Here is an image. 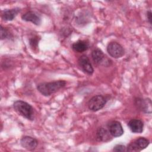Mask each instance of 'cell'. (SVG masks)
<instances>
[{
	"instance_id": "ba28073f",
	"label": "cell",
	"mask_w": 152,
	"mask_h": 152,
	"mask_svg": "<svg viewBox=\"0 0 152 152\" xmlns=\"http://www.w3.org/2000/svg\"><path fill=\"white\" fill-rule=\"evenodd\" d=\"M21 145L28 151H33L37 146V140L30 136H24L20 140Z\"/></svg>"
},
{
	"instance_id": "277c9868",
	"label": "cell",
	"mask_w": 152,
	"mask_h": 152,
	"mask_svg": "<svg viewBox=\"0 0 152 152\" xmlns=\"http://www.w3.org/2000/svg\"><path fill=\"white\" fill-rule=\"evenodd\" d=\"M108 54L112 58L118 59L123 56L125 50L121 44L116 42H111L108 43L106 48Z\"/></svg>"
},
{
	"instance_id": "9a60e30c",
	"label": "cell",
	"mask_w": 152,
	"mask_h": 152,
	"mask_svg": "<svg viewBox=\"0 0 152 152\" xmlns=\"http://www.w3.org/2000/svg\"><path fill=\"white\" fill-rule=\"evenodd\" d=\"M91 57L94 63H96V64L100 65L103 63L104 59V58L106 56L101 49L99 48H96L92 51Z\"/></svg>"
},
{
	"instance_id": "30bf717a",
	"label": "cell",
	"mask_w": 152,
	"mask_h": 152,
	"mask_svg": "<svg viewBox=\"0 0 152 152\" xmlns=\"http://www.w3.org/2000/svg\"><path fill=\"white\" fill-rule=\"evenodd\" d=\"M21 18L25 21L31 22L36 26H39L42 22L40 16L33 11H28L23 14Z\"/></svg>"
},
{
	"instance_id": "6da1fadb",
	"label": "cell",
	"mask_w": 152,
	"mask_h": 152,
	"mask_svg": "<svg viewBox=\"0 0 152 152\" xmlns=\"http://www.w3.org/2000/svg\"><path fill=\"white\" fill-rule=\"evenodd\" d=\"M66 84V81L62 80L41 83L37 86V89L42 95L49 96L64 87Z\"/></svg>"
},
{
	"instance_id": "ac0fdd59",
	"label": "cell",
	"mask_w": 152,
	"mask_h": 152,
	"mask_svg": "<svg viewBox=\"0 0 152 152\" xmlns=\"http://www.w3.org/2000/svg\"><path fill=\"white\" fill-rule=\"evenodd\" d=\"M113 151H126V147L124 145H122V144H117L113 147Z\"/></svg>"
},
{
	"instance_id": "4fadbf2b",
	"label": "cell",
	"mask_w": 152,
	"mask_h": 152,
	"mask_svg": "<svg viewBox=\"0 0 152 152\" xmlns=\"http://www.w3.org/2000/svg\"><path fill=\"white\" fill-rule=\"evenodd\" d=\"M112 135L106 129L100 127L98 128L96 132V139L99 141L107 142L111 140Z\"/></svg>"
},
{
	"instance_id": "7a4b0ae2",
	"label": "cell",
	"mask_w": 152,
	"mask_h": 152,
	"mask_svg": "<svg viewBox=\"0 0 152 152\" xmlns=\"http://www.w3.org/2000/svg\"><path fill=\"white\" fill-rule=\"evenodd\" d=\"M13 108L19 115L30 121L34 120V109L26 102L23 100H16L13 103Z\"/></svg>"
},
{
	"instance_id": "9c48e42d",
	"label": "cell",
	"mask_w": 152,
	"mask_h": 152,
	"mask_svg": "<svg viewBox=\"0 0 152 152\" xmlns=\"http://www.w3.org/2000/svg\"><path fill=\"white\" fill-rule=\"evenodd\" d=\"M109 131L113 137H119L123 135L124 129L119 121H113L110 122L108 125Z\"/></svg>"
},
{
	"instance_id": "3957f363",
	"label": "cell",
	"mask_w": 152,
	"mask_h": 152,
	"mask_svg": "<svg viewBox=\"0 0 152 152\" xmlns=\"http://www.w3.org/2000/svg\"><path fill=\"white\" fill-rule=\"evenodd\" d=\"M107 99L102 95H96L92 97L88 102L89 109L93 112H96L104 107Z\"/></svg>"
},
{
	"instance_id": "d6986e66",
	"label": "cell",
	"mask_w": 152,
	"mask_h": 152,
	"mask_svg": "<svg viewBox=\"0 0 152 152\" xmlns=\"http://www.w3.org/2000/svg\"><path fill=\"white\" fill-rule=\"evenodd\" d=\"M147 21L149 23L150 25H151V20H152V14H151V10H148L147 12Z\"/></svg>"
},
{
	"instance_id": "5bb4252c",
	"label": "cell",
	"mask_w": 152,
	"mask_h": 152,
	"mask_svg": "<svg viewBox=\"0 0 152 152\" xmlns=\"http://www.w3.org/2000/svg\"><path fill=\"white\" fill-rule=\"evenodd\" d=\"M89 48L88 43L86 40H78L72 45V49L77 52H83L87 50Z\"/></svg>"
},
{
	"instance_id": "e0dca14e",
	"label": "cell",
	"mask_w": 152,
	"mask_h": 152,
	"mask_svg": "<svg viewBox=\"0 0 152 152\" xmlns=\"http://www.w3.org/2000/svg\"><path fill=\"white\" fill-rule=\"evenodd\" d=\"M12 37V34L10 30L5 28L1 26V40H4L6 39H10Z\"/></svg>"
},
{
	"instance_id": "8fae6325",
	"label": "cell",
	"mask_w": 152,
	"mask_h": 152,
	"mask_svg": "<svg viewBox=\"0 0 152 152\" xmlns=\"http://www.w3.org/2000/svg\"><path fill=\"white\" fill-rule=\"evenodd\" d=\"M128 126L132 132L140 134L143 131L144 123L140 119H132L128 122Z\"/></svg>"
},
{
	"instance_id": "8992f818",
	"label": "cell",
	"mask_w": 152,
	"mask_h": 152,
	"mask_svg": "<svg viewBox=\"0 0 152 152\" xmlns=\"http://www.w3.org/2000/svg\"><path fill=\"white\" fill-rule=\"evenodd\" d=\"M135 104L137 109L144 113H151V101L150 99H142L136 98L135 100Z\"/></svg>"
},
{
	"instance_id": "7c38bea8",
	"label": "cell",
	"mask_w": 152,
	"mask_h": 152,
	"mask_svg": "<svg viewBox=\"0 0 152 152\" xmlns=\"http://www.w3.org/2000/svg\"><path fill=\"white\" fill-rule=\"evenodd\" d=\"M20 11L21 9L18 7L5 10L2 12L1 18L4 21H12L15 18Z\"/></svg>"
},
{
	"instance_id": "5b68a950",
	"label": "cell",
	"mask_w": 152,
	"mask_h": 152,
	"mask_svg": "<svg viewBox=\"0 0 152 152\" xmlns=\"http://www.w3.org/2000/svg\"><path fill=\"white\" fill-rule=\"evenodd\" d=\"M150 144V141L145 137H139L131 142L126 147L127 151H140L145 149Z\"/></svg>"
},
{
	"instance_id": "52a82bcc",
	"label": "cell",
	"mask_w": 152,
	"mask_h": 152,
	"mask_svg": "<svg viewBox=\"0 0 152 152\" xmlns=\"http://www.w3.org/2000/svg\"><path fill=\"white\" fill-rule=\"evenodd\" d=\"M78 64L81 69L88 75H92L94 72V69L90 62L89 58L86 55H83L78 58Z\"/></svg>"
},
{
	"instance_id": "2e32d148",
	"label": "cell",
	"mask_w": 152,
	"mask_h": 152,
	"mask_svg": "<svg viewBox=\"0 0 152 152\" xmlns=\"http://www.w3.org/2000/svg\"><path fill=\"white\" fill-rule=\"evenodd\" d=\"M39 40L40 38H39L38 36H34L29 39L30 46L33 50H36L37 49Z\"/></svg>"
}]
</instances>
